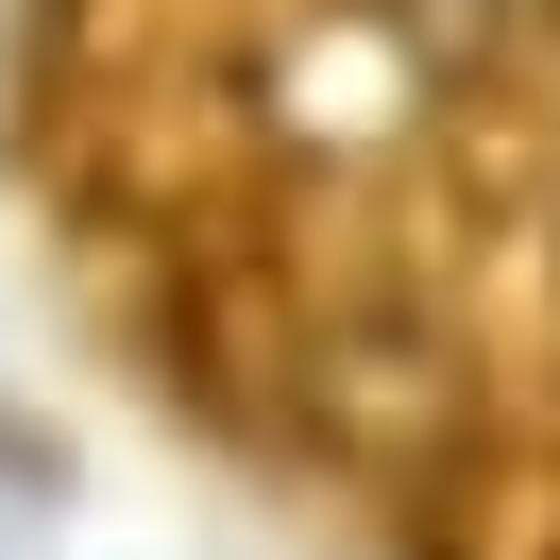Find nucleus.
Returning <instances> with one entry per match:
<instances>
[{
	"label": "nucleus",
	"instance_id": "obj_1",
	"mask_svg": "<svg viewBox=\"0 0 560 560\" xmlns=\"http://www.w3.org/2000/svg\"><path fill=\"white\" fill-rule=\"evenodd\" d=\"M374 18H408L424 51H526V35L560 18V0H374Z\"/></svg>",
	"mask_w": 560,
	"mask_h": 560
}]
</instances>
